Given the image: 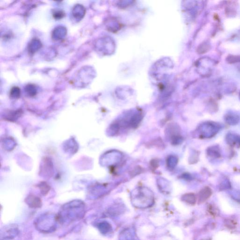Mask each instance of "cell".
<instances>
[{"mask_svg":"<svg viewBox=\"0 0 240 240\" xmlns=\"http://www.w3.org/2000/svg\"><path fill=\"white\" fill-rule=\"evenodd\" d=\"M131 200L133 205L138 208L150 207L154 202L152 191L146 187H139L135 189L131 194Z\"/></svg>","mask_w":240,"mask_h":240,"instance_id":"cell-1","label":"cell"},{"mask_svg":"<svg viewBox=\"0 0 240 240\" xmlns=\"http://www.w3.org/2000/svg\"><path fill=\"white\" fill-rule=\"evenodd\" d=\"M182 201L190 205H194L196 203V197L192 193L185 194L182 197Z\"/></svg>","mask_w":240,"mask_h":240,"instance_id":"cell-2","label":"cell"},{"mask_svg":"<svg viewBox=\"0 0 240 240\" xmlns=\"http://www.w3.org/2000/svg\"><path fill=\"white\" fill-rule=\"evenodd\" d=\"M151 164V166L152 167V168H154L155 169L156 168H157V166H158V162L156 160H152V163H150Z\"/></svg>","mask_w":240,"mask_h":240,"instance_id":"cell-3","label":"cell"}]
</instances>
